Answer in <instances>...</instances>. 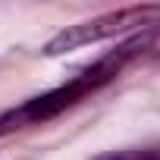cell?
I'll list each match as a JSON object with an SVG mask.
<instances>
[{
	"label": "cell",
	"instance_id": "obj_1",
	"mask_svg": "<svg viewBox=\"0 0 160 160\" xmlns=\"http://www.w3.org/2000/svg\"><path fill=\"white\" fill-rule=\"evenodd\" d=\"M157 38H160V25L157 28H144V32L126 38L122 44H116V50H107L104 57H98L91 66H85L75 78H69L66 85L50 88V91H44V94H38V98H32V101H25V104H19L13 110H7V113H0V135H10V132L25 129V126L47 122V119L66 113L69 107L82 104L85 98H91L94 91H101L104 85H110L113 78L138 53H144Z\"/></svg>",
	"mask_w": 160,
	"mask_h": 160
},
{
	"label": "cell",
	"instance_id": "obj_2",
	"mask_svg": "<svg viewBox=\"0 0 160 160\" xmlns=\"http://www.w3.org/2000/svg\"><path fill=\"white\" fill-rule=\"evenodd\" d=\"M160 25V7H122L113 13H101L94 19L85 22H75L66 25L63 32H57L47 44H44V57H60L66 50H78V47H88L116 35H129V32H144V28H157Z\"/></svg>",
	"mask_w": 160,
	"mask_h": 160
},
{
	"label": "cell",
	"instance_id": "obj_3",
	"mask_svg": "<svg viewBox=\"0 0 160 160\" xmlns=\"http://www.w3.org/2000/svg\"><path fill=\"white\" fill-rule=\"evenodd\" d=\"M94 160H160V141L157 144H141V148H122V151H107Z\"/></svg>",
	"mask_w": 160,
	"mask_h": 160
}]
</instances>
